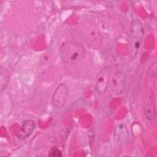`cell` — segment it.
<instances>
[{"label":"cell","instance_id":"10","mask_svg":"<svg viewBox=\"0 0 157 157\" xmlns=\"http://www.w3.org/2000/svg\"><path fill=\"white\" fill-rule=\"evenodd\" d=\"M48 156L51 157H59L61 156L62 154L61 151L56 147H53L49 151Z\"/></svg>","mask_w":157,"mask_h":157},{"label":"cell","instance_id":"2","mask_svg":"<svg viewBox=\"0 0 157 157\" xmlns=\"http://www.w3.org/2000/svg\"><path fill=\"white\" fill-rule=\"evenodd\" d=\"M144 37V28L139 20H134L131 24L128 39L129 58L133 60L137 56Z\"/></svg>","mask_w":157,"mask_h":157},{"label":"cell","instance_id":"7","mask_svg":"<svg viewBox=\"0 0 157 157\" xmlns=\"http://www.w3.org/2000/svg\"><path fill=\"white\" fill-rule=\"evenodd\" d=\"M36 126L35 121L33 120H25L21 127L20 129L17 136L20 139H25L28 137L33 131L34 130Z\"/></svg>","mask_w":157,"mask_h":157},{"label":"cell","instance_id":"3","mask_svg":"<svg viewBox=\"0 0 157 157\" xmlns=\"http://www.w3.org/2000/svg\"><path fill=\"white\" fill-rule=\"evenodd\" d=\"M68 89L64 83H61L55 90L52 98L53 105L56 109L63 108L67 101Z\"/></svg>","mask_w":157,"mask_h":157},{"label":"cell","instance_id":"1","mask_svg":"<svg viewBox=\"0 0 157 157\" xmlns=\"http://www.w3.org/2000/svg\"><path fill=\"white\" fill-rule=\"evenodd\" d=\"M59 54L64 63L69 65H75L83 59L85 51L84 47L80 42L69 41L62 44Z\"/></svg>","mask_w":157,"mask_h":157},{"label":"cell","instance_id":"9","mask_svg":"<svg viewBox=\"0 0 157 157\" xmlns=\"http://www.w3.org/2000/svg\"><path fill=\"white\" fill-rule=\"evenodd\" d=\"M9 79V74L7 70L3 67H1V91H2L4 89H5L7 86Z\"/></svg>","mask_w":157,"mask_h":157},{"label":"cell","instance_id":"4","mask_svg":"<svg viewBox=\"0 0 157 157\" xmlns=\"http://www.w3.org/2000/svg\"><path fill=\"white\" fill-rule=\"evenodd\" d=\"M109 71L107 67L102 69L96 75L95 78V90L99 94H104L108 87Z\"/></svg>","mask_w":157,"mask_h":157},{"label":"cell","instance_id":"5","mask_svg":"<svg viewBox=\"0 0 157 157\" xmlns=\"http://www.w3.org/2000/svg\"><path fill=\"white\" fill-rule=\"evenodd\" d=\"M112 90L116 94L123 93L125 86V74L122 70H116L112 77Z\"/></svg>","mask_w":157,"mask_h":157},{"label":"cell","instance_id":"8","mask_svg":"<svg viewBox=\"0 0 157 157\" xmlns=\"http://www.w3.org/2000/svg\"><path fill=\"white\" fill-rule=\"evenodd\" d=\"M144 112L146 118L149 121H153L156 118V109L153 102H151L150 104L145 103L144 108Z\"/></svg>","mask_w":157,"mask_h":157},{"label":"cell","instance_id":"6","mask_svg":"<svg viewBox=\"0 0 157 157\" xmlns=\"http://www.w3.org/2000/svg\"><path fill=\"white\" fill-rule=\"evenodd\" d=\"M129 131L126 124L123 123L116 125L113 132V139L118 145H123L128 140Z\"/></svg>","mask_w":157,"mask_h":157}]
</instances>
